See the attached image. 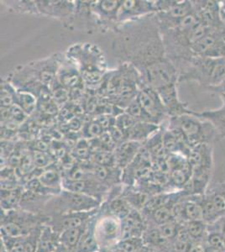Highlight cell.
<instances>
[{
	"instance_id": "19",
	"label": "cell",
	"mask_w": 225,
	"mask_h": 252,
	"mask_svg": "<svg viewBox=\"0 0 225 252\" xmlns=\"http://www.w3.org/2000/svg\"><path fill=\"white\" fill-rule=\"evenodd\" d=\"M222 105L215 109H208L203 111H195L198 117L208 121L214 126L217 133L218 141L225 139V94L220 95Z\"/></svg>"
},
{
	"instance_id": "9",
	"label": "cell",
	"mask_w": 225,
	"mask_h": 252,
	"mask_svg": "<svg viewBox=\"0 0 225 252\" xmlns=\"http://www.w3.org/2000/svg\"><path fill=\"white\" fill-rule=\"evenodd\" d=\"M157 13V0H122L118 15V26Z\"/></svg>"
},
{
	"instance_id": "8",
	"label": "cell",
	"mask_w": 225,
	"mask_h": 252,
	"mask_svg": "<svg viewBox=\"0 0 225 252\" xmlns=\"http://www.w3.org/2000/svg\"><path fill=\"white\" fill-rule=\"evenodd\" d=\"M136 100L141 107L149 123L161 126L169 119L162 100L157 90L150 87L142 86L137 95Z\"/></svg>"
},
{
	"instance_id": "32",
	"label": "cell",
	"mask_w": 225,
	"mask_h": 252,
	"mask_svg": "<svg viewBox=\"0 0 225 252\" xmlns=\"http://www.w3.org/2000/svg\"><path fill=\"white\" fill-rule=\"evenodd\" d=\"M32 153L34 166L37 169H46L49 166H52L55 162L52 155L47 153L46 151L32 150Z\"/></svg>"
},
{
	"instance_id": "23",
	"label": "cell",
	"mask_w": 225,
	"mask_h": 252,
	"mask_svg": "<svg viewBox=\"0 0 225 252\" xmlns=\"http://www.w3.org/2000/svg\"><path fill=\"white\" fill-rule=\"evenodd\" d=\"M161 126H157L148 122L136 121V123L134 124L133 128L129 130L126 136V140L144 144L149 138L151 137L156 132L159 130Z\"/></svg>"
},
{
	"instance_id": "33",
	"label": "cell",
	"mask_w": 225,
	"mask_h": 252,
	"mask_svg": "<svg viewBox=\"0 0 225 252\" xmlns=\"http://www.w3.org/2000/svg\"><path fill=\"white\" fill-rule=\"evenodd\" d=\"M204 243L210 246V247L220 250L221 252H225V237L223 236L222 234L219 230L213 229L208 225V235H207Z\"/></svg>"
},
{
	"instance_id": "14",
	"label": "cell",
	"mask_w": 225,
	"mask_h": 252,
	"mask_svg": "<svg viewBox=\"0 0 225 252\" xmlns=\"http://www.w3.org/2000/svg\"><path fill=\"white\" fill-rule=\"evenodd\" d=\"M197 17L208 28L225 31V21L220 12V1H193Z\"/></svg>"
},
{
	"instance_id": "11",
	"label": "cell",
	"mask_w": 225,
	"mask_h": 252,
	"mask_svg": "<svg viewBox=\"0 0 225 252\" xmlns=\"http://www.w3.org/2000/svg\"><path fill=\"white\" fill-rule=\"evenodd\" d=\"M40 15L54 18L71 25L76 12V1L35 0Z\"/></svg>"
},
{
	"instance_id": "18",
	"label": "cell",
	"mask_w": 225,
	"mask_h": 252,
	"mask_svg": "<svg viewBox=\"0 0 225 252\" xmlns=\"http://www.w3.org/2000/svg\"><path fill=\"white\" fill-rule=\"evenodd\" d=\"M192 170L198 167H214V145L201 144L193 147L188 155Z\"/></svg>"
},
{
	"instance_id": "24",
	"label": "cell",
	"mask_w": 225,
	"mask_h": 252,
	"mask_svg": "<svg viewBox=\"0 0 225 252\" xmlns=\"http://www.w3.org/2000/svg\"><path fill=\"white\" fill-rule=\"evenodd\" d=\"M97 215H95L94 218H92L88 223L85 231L83 233V236L81 238L77 249L74 252H100L99 245L97 243L94 230Z\"/></svg>"
},
{
	"instance_id": "10",
	"label": "cell",
	"mask_w": 225,
	"mask_h": 252,
	"mask_svg": "<svg viewBox=\"0 0 225 252\" xmlns=\"http://www.w3.org/2000/svg\"><path fill=\"white\" fill-rule=\"evenodd\" d=\"M122 0L91 1V10L96 26L103 29L115 31L118 27V15Z\"/></svg>"
},
{
	"instance_id": "1",
	"label": "cell",
	"mask_w": 225,
	"mask_h": 252,
	"mask_svg": "<svg viewBox=\"0 0 225 252\" xmlns=\"http://www.w3.org/2000/svg\"><path fill=\"white\" fill-rule=\"evenodd\" d=\"M112 44L114 57L129 63L140 76L167 58L162 34L155 15L119 26Z\"/></svg>"
},
{
	"instance_id": "21",
	"label": "cell",
	"mask_w": 225,
	"mask_h": 252,
	"mask_svg": "<svg viewBox=\"0 0 225 252\" xmlns=\"http://www.w3.org/2000/svg\"><path fill=\"white\" fill-rule=\"evenodd\" d=\"M38 179L44 186L57 195L63 191V175L57 166L52 165L46 169L41 170Z\"/></svg>"
},
{
	"instance_id": "43",
	"label": "cell",
	"mask_w": 225,
	"mask_h": 252,
	"mask_svg": "<svg viewBox=\"0 0 225 252\" xmlns=\"http://www.w3.org/2000/svg\"><path fill=\"white\" fill-rule=\"evenodd\" d=\"M105 252V251H101V252Z\"/></svg>"
},
{
	"instance_id": "4",
	"label": "cell",
	"mask_w": 225,
	"mask_h": 252,
	"mask_svg": "<svg viewBox=\"0 0 225 252\" xmlns=\"http://www.w3.org/2000/svg\"><path fill=\"white\" fill-rule=\"evenodd\" d=\"M63 55L53 54L41 60L28 63L14 70L9 80L19 89L28 83H40L52 89L57 80V74L63 62Z\"/></svg>"
},
{
	"instance_id": "39",
	"label": "cell",
	"mask_w": 225,
	"mask_h": 252,
	"mask_svg": "<svg viewBox=\"0 0 225 252\" xmlns=\"http://www.w3.org/2000/svg\"><path fill=\"white\" fill-rule=\"evenodd\" d=\"M204 252H223L220 250L216 249V248H214V247H210V246H208L207 244L204 243Z\"/></svg>"
},
{
	"instance_id": "35",
	"label": "cell",
	"mask_w": 225,
	"mask_h": 252,
	"mask_svg": "<svg viewBox=\"0 0 225 252\" xmlns=\"http://www.w3.org/2000/svg\"><path fill=\"white\" fill-rule=\"evenodd\" d=\"M143 246H145V242L142 237L128 238L121 240L116 245V247L124 252H134Z\"/></svg>"
},
{
	"instance_id": "41",
	"label": "cell",
	"mask_w": 225,
	"mask_h": 252,
	"mask_svg": "<svg viewBox=\"0 0 225 252\" xmlns=\"http://www.w3.org/2000/svg\"><path fill=\"white\" fill-rule=\"evenodd\" d=\"M54 252H71L70 250L67 249L66 247L63 246L62 244L59 245V247H57V250Z\"/></svg>"
},
{
	"instance_id": "15",
	"label": "cell",
	"mask_w": 225,
	"mask_h": 252,
	"mask_svg": "<svg viewBox=\"0 0 225 252\" xmlns=\"http://www.w3.org/2000/svg\"><path fill=\"white\" fill-rule=\"evenodd\" d=\"M162 100L169 118L191 114L193 110L189 109L188 103L180 99L177 91V84L166 87L157 91Z\"/></svg>"
},
{
	"instance_id": "37",
	"label": "cell",
	"mask_w": 225,
	"mask_h": 252,
	"mask_svg": "<svg viewBox=\"0 0 225 252\" xmlns=\"http://www.w3.org/2000/svg\"><path fill=\"white\" fill-rule=\"evenodd\" d=\"M190 252H205L204 243H194Z\"/></svg>"
},
{
	"instance_id": "12",
	"label": "cell",
	"mask_w": 225,
	"mask_h": 252,
	"mask_svg": "<svg viewBox=\"0 0 225 252\" xmlns=\"http://www.w3.org/2000/svg\"><path fill=\"white\" fill-rule=\"evenodd\" d=\"M63 188L71 192H79L97 198L103 203L106 195L108 194L110 189L100 183L94 175L83 180H71L63 178Z\"/></svg>"
},
{
	"instance_id": "6",
	"label": "cell",
	"mask_w": 225,
	"mask_h": 252,
	"mask_svg": "<svg viewBox=\"0 0 225 252\" xmlns=\"http://www.w3.org/2000/svg\"><path fill=\"white\" fill-rule=\"evenodd\" d=\"M102 204L97 198L89 195L63 189L59 194L49 198L44 215L51 217L52 215L66 213L89 212L100 209Z\"/></svg>"
},
{
	"instance_id": "42",
	"label": "cell",
	"mask_w": 225,
	"mask_h": 252,
	"mask_svg": "<svg viewBox=\"0 0 225 252\" xmlns=\"http://www.w3.org/2000/svg\"><path fill=\"white\" fill-rule=\"evenodd\" d=\"M221 15H222V19L224 20V21L225 20V13H224V14H221Z\"/></svg>"
},
{
	"instance_id": "7",
	"label": "cell",
	"mask_w": 225,
	"mask_h": 252,
	"mask_svg": "<svg viewBox=\"0 0 225 252\" xmlns=\"http://www.w3.org/2000/svg\"><path fill=\"white\" fill-rule=\"evenodd\" d=\"M95 235L100 252L110 249L121 240V220L108 212L105 207H100L95 221Z\"/></svg>"
},
{
	"instance_id": "22",
	"label": "cell",
	"mask_w": 225,
	"mask_h": 252,
	"mask_svg": "<svg viewBox=\"0 0 225 252\" xmlns=\"http://www.w3.org/2000/svg\"><path fill=\"white\" fill-rule=\"evenodd\" d=\"M60 235L52 229L47 223L43 224L38 239L36 252H54L60 245Z\"/></svg>"
},
{
	"instance_id": "5",
	"label": "cell",
	"mask_w": 225,
	"mask_h": 252,
	"mask_svg": "<svg viewBox=\"0 0 225 252\" xmlns=\"http://www.w3.org/2000/svg\"><path fill=\"white\" fill-rule=\"evenodd\" d=\"M167 127L179 130L191 149L201 144L214 145L218 141L214 126L198 117L194 110L191 114L169 118Z\"/></svg>"
},
{
	"instance_id": "2",
	"label": "cell",
	"mask_w": 225,
	"mask_h": 252,
	"mask_svg": "<svg viewBox=\"0 0 225 252\" xmlns=\"http://www.w3.org/2000/svg\"><path fill=\"white\" fill-rule=\"evenodd\" d=\"M65 57L79 70L86 89L96 91L108 72L103 51L94 44L77 43L69 47Z\"/></svg>"
},
{
	"instance_id": "20",
	"label": "cell",
	"mask_w": 225,
	"mask_h": 252,
	"mask_svg": "<svg viewBox=\"0 0 225 252\" xmlns=\"http://www.w3.org/2000/svg\"><path fill=\"white\" fill-rule=\"evenodd\" d=\"M142 146L143 143L128 140L118 145L114 152L116 166L120 169H125L131 163Z\"/></svg>"
},
{
	"instance_id": "38",
	"label": "cell",
	"mask_w": 225,
	"mask_h": 252,
	"mask_svg": "<svg viewBox=\"0 0 225 252\" xmlns=\"http://www.w3.org/2000/svg\"><path fill=\"white\" fill-rule=\"evenodd\" d=\"M210 91L220 95L225 94V78L220 86L218 87V88H215V89H212Z\"/></svg>"
},
{
	"instance_id": "34",
	"label": "cell",
	"mask_w": 225,
	"mask_h": 252,
	"mask_svg": "<svg viewBox=\"0 0 225 252\" xmlns=\"http://www.w3.org/2000/svg\"><path fill=\"white\" fill-rule=\"evenodd\" d=\"M182 224L183 223L173 220L169 222V223H165L163 225H161V226L158 227V229H159L160 232L161 233V235L166 240H168L169 241H171V243H173L174 241L177 238L180 227Z\"/></svg>"
},
{
	"instance_id": "31",
	"label": "cell",
	"mask_w": 225,
	"mask_h": 252,
	"mask_svg": "<svg viewBox=\"0 0 225 252\" xmlns=\"http://www.w3.org/2000/svg\"><path fill=\"white\" fill-rule=\"evenodd\" d=\"M104 132H105L104 129L102 128V126H100L99 124L97 123L95 119L89 120L85 124H83V129H82L83 138L88 141L99 138Z\"/></svg>"
},
{
	"instance_id": "25",
	"label": "cell",
	"mask_w": 225,
	"mask_h": 252,
	"mask_svg": "<svg viewBox=\"0 0 225 252\" xmlns=\"http://www.w3.org/2000/svg\"><path fill=\"white\" fill-rule=\"evenodd\" d=\"M24 190V187L13 190H1V209L3 212L20 209Z\"/></svg>"
},
{
	"instance_id": "26",
	"label": "cell",
	"mask_w": 225,
	"mask_h": 252,
	"mask_svg": "<svg viewBox=\"0 0 225 252\" xmlns=\"http://www.w3.org/2000/svg\"><path fill=\"white\" fill-rule=\"evenodd\" d=\"M88 223L84 224L83 226L66 229L63 233H61L60 236H59L60 244L66 247L67 249L70 250L71 252H74L77 249V246H78L81 238L83 236V233L85 231Z\"/></svg>"
},
{
	"instance_id": "3",
	"label": "cell",
	"mask_w": 225,
	"mask_h": 252,
	"mask_svg": "<svg viewBox=\"0 0 225 252\" xmlns=\"http://www.w3.org/2000/svg\"><path fill=\"white\" fill-rule=\"evenodd\" d=\"M225 78V58L193 57L179 73V83L196 82L208 91L220 86Z\"/></svg>"
},
{
	"instance_id": "16",
	"label": "cell",
	"mask_w": 225,
	"mask_h": 252,
	"mask_svg": "<svg viewBox=\"0 0 225 252\" xmlns=\"http://www.w3.org/2000/svg\"><path fill=\"white\" fill-rule=\"evenodd\" d=\"M57 81L69 91L86 88L79 70L74 63H71L65 56L63 57V62L61 63L57 74Z\"/></svg>"
},
{
	"instance_id": "29",
	"label": "cell",
	"mask_w": 225,
	"mask_h": 252,
	"mask_svg": "<svg viewBox=\"0 0 225 252\" xmlns=\"http://www.w3.org/2000/svg\"><path fill=\"white\" fill-rule=\"evenodd\" d=\"M3 5L7 6L8 8L19 13L24 14H33L39 15L37 6L35 0L29 1V0H9V1H1Z\"/></svg>"
},
{
	"instance_id": "17",
	"label": "cell",
	"mask_w": 225,
	"mask_h": 252,
	"mask_svg": "<svg viewBox=\"0 0 225 252\" xmlns=\"http://www.w3.org/2000/svg\"><path fill=\"white\" fill-rule=\"evenodd\" d=\"M147 227L148 223L142 213L133 209L129 215L121 220V240L142 237Z\"/></svg>"
},
{
	"instance_id": "30",
	"label": "cell",
	"mask_w": 225,
	"mask_h": 252,
	"mask_svg": "<svg viewBox=\"0 0 225 252\" xmlns=\"http://www.w3.org/2000/svg\"><path fill=\"white\" fill-rule=\"evenodd\" d=\"M0 97H1V108H10L15 104V95L17 89L8 79L1 80L0 88Z\"/></svg>"
},
{
	"instance_id": "28",
	"label": "cell",
	"mask_w": 225,
	"mask_h": 252,
	"mask_svg": "<svg viewBox=\"0 0 225 252\" xmlns=\"http://www.w3.org/2000/svg\"><path fill=\"white\" fill-rule=\"evenodd\" d=\"M188 235L194 243H204L208 235V224L203 220L188 221L184 223Z\"/></svg>"
},
{
	"instance_id": "40",
	"label": "cell",
	"mask_w": 225,
	"mask_h": 252,
	"mask_svg": "<svg viewBox=\"0 0 225 252\" xmlns=\"http://www.w3.org/2000/svg\"><path fill=\"white\" fill-rule=\"evenodd\" d=\"M134 252H155V251L145 245V246H143L142 247H140V249L137 250V251H135Z\"/></svg>"
},
{
	"instance_id": "13",
	"label": "cell",
	"mask_w": 225,
	"mask_h": 252,
	"mask_svg": "<svg viewBox=\"0 0 225 252\" xmlns=\"http://www.w3.org/2000/svg\"><path fill=\"white\" fill-rule=\"evenodd\" d=\"M99 209L89 211V212H72L59 214L51 216L47 221V224L57 234L65 231L66 229H73L83 226L92 218L97 215Z\"/></svg>"
},
{
	"instance_id": "36",
	"label": "cell",
	"mask_w": 225,
	"mask_h": 252,
	"mask_svg": "<svg viewBox=\"0 0 225 252\" xmlns=\"http://www.w3.org/2000/svg\"><path fill=\"white\" fill-rule=\"evenodd\" d=\"M136 121L134 118L128 115L126 112H124L121 115L116 117V125L115 126H117L118 128L122 131L126 139L129 132L133 128V126H134V124L136 123Z\"/></svg>"
},
{
	"instance_id": "27",
	"label": "cell",
	"mask_w": 225,
	"mask_h": 252,
	"mask_svg": "<svg viewBox=\"0 0 225 252\" xmlns=\"http://www.w3.org/2000/svg\"><path fill=\"white\" fill-rule=\"evenodd\" d=\"M15 104L20 107L29 117L37 111V97L31 93L17 89L15 95Z\"/></svg>"
}]
</instances>
